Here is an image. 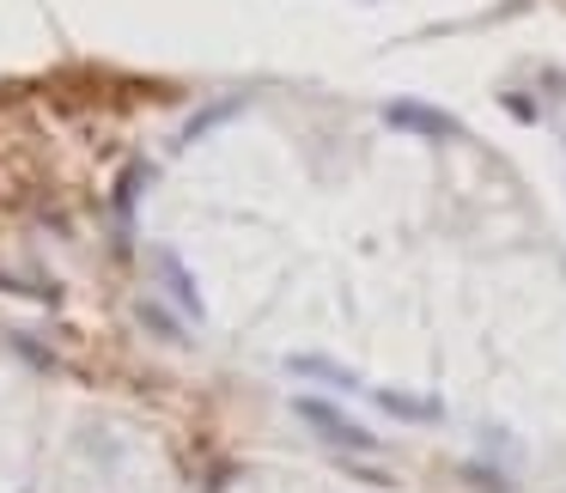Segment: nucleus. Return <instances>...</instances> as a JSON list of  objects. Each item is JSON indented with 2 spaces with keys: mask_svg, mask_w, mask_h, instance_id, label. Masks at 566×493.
Masks as SVG:
<instances>
[{
  "mask_svg": "<svg viewBox=\"0 0 566 493\" xmlns=\"http://www.w3.org/2000/svg\"><path fill=\"white\" fill-rule=\"evenodd\" d=\"M463 481H469V487H481V493H512V481H505L500 469L475 463V457H469V463H463Z\"/></svg>",
  "mask_w": 566,
  "mask_h": 493,
  "instance_id": "nucleus-8",
  "label": "nucleus"
},
{
  "mask_svg": "<svg viewBox=\"0 0 566 493\" xmlns=\"http://www.w3.org/2000/svg\"><path fill=\"white\" fill-rule=\"evenodd\" d=\"M384 123L402 128V135H427V140H457V135H463V123H457L451 111L420 104V98H390V104H384Z\"/></svg>",
  "mask_w": 566,
  "mask_h": 493,
  "instance_id": "nucleus-2",
  "label": "nucleus"
},
{
  "mask_svg": "<svg viewBox=\"0 0 566 493\" xmlns=\"http://www.w3.org/2000/svg\"><path fill=\"white\" fill-rule=\"evenodd\" d=\"M147 183H153V165H128V171L116 177V196H111L116 225H135V208H140V189Z\"/></svg>",
  "mask_w": 566,
  "mask_h": 493,
  "instance_id": "nucleus-6",
  "label": "nucleus"
},
{
  "mask_svg": "<svg viewBox=\"0 0 566 493\" xmlns=\"http://www.w3.org/2000/svg\"><path fill=\"white\" fill-rule=\"evenodd\" d=\"M500 104H505V111H512V116H517V123H536V104H530V98H524V92H505V98H500Z\"/></svg>",
  "mask_w": 566,
  "mask_h": 493,
  "instance_id": "nucleus-11",
  "label": "nucleus"
},
{
  "mask_svg": "<svg viewBox=\"0 0 566 493\" xmlns=\"http://www.w3.org/2000/svg\"><path fill=\"white\" fill-rule=\"evenodd\" d=\"M135 311H140V323H147L153 335H165V342H177V335H184L171 317H165V305H153V298H147V305H135Z\"/></svg>",
  "mask_w": 566,
  "mask_h": 493,
  "instance_id": "nucleus-10",
  "label": "nucleus"
},
{
  "mask_svg": "<svg viewBox=\"0 0 566 493\" xmlns=\"http://www.w3.org/2000/svg\"><path fill=\"white\" fill-rule=\"evenodd\" d=\"M13 354H25V366H38V371H55V354L43 342H31V335H13Z\"/></svg>",
  "mask_w": 566,
  "mask_h": 493,
  "instance_id": "nucleus-9",
  "label": "nucleus"
},
{
  "mask_svg": "<svg viewBox=\"0 0 566 493\" xmlns=\"http://www.w3.org/2000/svg\"><path fill=\"white\" fill-rule=\"evenodd\" d=\"M244 111V98H220V104H208V111H196L189 116L184 128H177V147H196L201 135H208V128H220V123H232V116Z\"/></svg>",
  "mask_w": 566,
  "mask_h": 493,
  "instance_id": "nucleus-7",
  "label": "nucleus"
},
{
  "mask_svg": "<svg viewBox=\"0 0 566 493\" xmlns=\"http://www.w3.org/2000/svg\"><path fill=\"white\" fill-rule=\"evenodd\" d=\"M366 396L384 408V415H396V420H427V427H439V420H444V402H439V396L390 390V384H366Z\"/></svg>",
  "mask_w": 566,
  "mask_h": 493,
  "instance_id": "nucleus-4",
  "label": "nucleus"
},
{
  "mask_svg": "<svg viewBox=\"0 0 566 493\" xmlns=\"http://www.w3.org/2000/svg\"><path fill=\"white\" fill-rule=\"evenodd\" d=\"M286 371H298V378H317V384H329V390H366L354 371H342L335 359H323V354H293V359H286Z\"/></svg>",
  "mask_w": 566,
  "mask_h": 493,
  "instance_id": "nucleus-5",
  "label": "nucleus"
},
{
  "mask_svg": "<svg viewBox=\"0 0 566 493\" xmlns=\"http://www.w3.org/2000/svg\"><path fill=\"white\" fill-rule=\"evenodd\" d=\"M159 286L177 298V311H184V323H208V298H201L196 274H189V262L177 256V250H159Z\"/></svg>",
  "mask_w": 566,
  "mask_h": 493,
  "instance_id": "nucleus-3",
  "label": "nucleus"
},
{
  "mask_svg": "<svg viewBox=\"0 0 566 493\" xmlns=\"http://www.w3.org/2000/svg\"><path fill=\"white\" fill-rule=\"evenodd\" d=\"M293 415L305 420L311 432H317L329 451H342V457H359V451H378V432L371 427H359L354 415H347L335 396H293Z\"/></svg>",
  "mask_w": 566,
  "mask_h": 493,
  "instance_id": "nucleus-1",
  "label": "nucleus"
}]
</instances>
